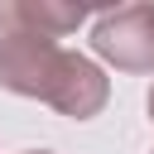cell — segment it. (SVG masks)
Returning <instances> with one entry per match:
<instances>
[{
    "instance_id": "3957f363",
    "label": "cell",
    "mask_w": 154,
    "mask_h": 154,
    "mask_svg": "<svg viewBox=\"0 0 154 154\" xmlns=\"http://www.w3.org/2000/svg\"><path fill=\"white\" fill-rule=\"evenodd\" d=\"M106 96H111L106 72L82 53H63V67H58V82L48 91V106L72 116V120H87V116H96L106 106Z\"/></svg>"
},
{
    "instance_id": "5b68a950",
    "label": "cell",
    "mask_w": 154,
    "mask_h": 154,
    "mask_svg": "<svg viewBox=\"0 0 154 154\" xmlns=\"http://www.w3.org/2000/svg\"><path fill=\"white\" fill-rule=\"evenodd\" d=\"M149 120H154V91H149Z\"/></svg>"
},
{
    "instance_id": "6da1fadb",
    "label": "cell",
    "mask_w": 154,
    "mask_h": 154,
    "mask_svg": "<svg viewBox=\"0 0 154 154\" xmlns=\"http://www.w3.org/2000/svg\"><path fill=\"white\" fill-rule=\"evenodd\" d=\"M63 53L53 34L34 29L14 5H0V87L14 91V96H38L48 101L53 82H58V67H63Z\"/></svg>"
},
{
    "instance_id": "277c9868",
    "label": "cell",
    "mask_w": 154,
    "mask_h": 154,
    "mask_svg": "<svg viewBox=\"0 0 154 154\" xmlns=\"http://www.w3.org/2000/svg\"><path fill=\"white\" fill-rule=\"evenodd\" d=\"M19 10H24V19H29L34 29H43V34H53V38L72 34V29L87 19L82 5H53V0H19Z\"/></svg>"
},
{
    "instance_id": "7a4b0ae2",
    "label": "cell",
    "mask_w": 154,
    "mask_h": 154,
    "mask_svg": "<svg viewBox=\"0 0 154 154\" xmlns=\"http://www.w3.org/2000/svg\"><path fill=\"white\" fill-rule=\"evenodd\" d=\"M91 48L120 72H154V5H116L96 19Z\"/></svg>"
},
{
    "instance_id": "8992f818",
    "label": "cell",
    "mask_w": 154,
    "mask_h": 154,
    "mask_svg": "<svg viewBox=\"0 0 154 154\" xmlns=\"http://www.w3.org/2000/svg\"><path fill=\"white\" fill-rule=\"evenodd\" d=\"M29 154H48V149H29Z\"/></svg>"
}]
</instances>
